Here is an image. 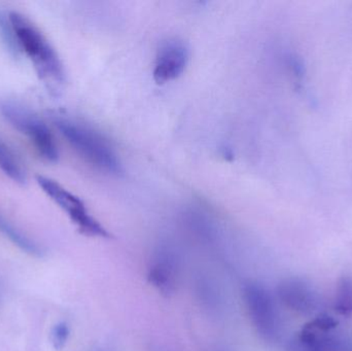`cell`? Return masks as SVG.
Instances as JSON below:
<instances>
[{"label": "cell", "instance_id": "6da1fadb", "mask_svg": "<svg viewBox=\"0 0 352 351\" xmlns=\"http://www.w3.org/2000/svg\"><path fill=\"white\" fill-rule=\"evenodd\" d=\"M8 16L20 51L26 54L41 80L51 89L61 86L65 78L63 64L47 37L23 14L10 12Z\"/></svg>", "mask_w": 352, "mask_h": 351}, {"label": "cell", "instance_id": "7a4b0ae2", "mask_svg": "<svg viewBox=\"0 0 352 351\" xmlns=\"http://www.w3.org/2000/svg\"><path fill=\"white\" fill-rule=\"evenodd\" d=\"M54 125L87 162L111 174L123 172V165L109 140L91 126L65 115H54Z\"/></svg>", "mask_w": 352, "mask_h": 351}, {"label": "cell", "instance_id": "3957f363", "mask_svg": "<svg viewBox=\"0 0 352 351\" xmlns=\"http://www.w3.org/2000/svg\"><path fill=\"white\" fill-rule=\"evenodd\" d=\"M36 181L43 193L67 214L82 234L90 237L109 238V233L94 216H91L86 204L80 198L50 177L38 175Z\"/></svg>", "mask_w": 352, "mask_h": 351}, {"label": "cell", "instance_id": "277c9868", "mask_svg": "<svg viewBox=\"0 0 352 351\" xmlns=\"http://www.w3.org/2000/svg\"><path fill=\"white\" fill-rule=\"evenodd\" d=\"M0 111L4 119L26 135L34 144L35 148L45 160L56 162L58 148L53 134L47 126L36 115L16 103L6 102L0 105Z\"/></svg>", "mask_w": 352, "mask_h": 351}, {"label": "cell", "instance_id": "5b68a950", "mask_svg": "<svg viewBox=\"0 0 352 351\" xmlns=\"http://www.w3.org/2000/svg\"><path fill=\"white\" fill-rule=\"evenodd\" d=\"M244 299L250 317L258 333L266 340H273L278 332V315L270 293L258 284L244 288Z\"/></svg>", "mask_w": 352, "mask_h": 351}, {"label": "cell", "instance_id": "8992f818", "mask_svg": "<svg viewBox=\"0 0 352 351\" xmlns=\"http://www.w3.org/2000/svg\"><path fill=\"white\" fill-rule=\"evenodd\" d=\"M190 61V49L177 38L164 41L157 52L153 76L159 84H167L179 78Z\"/></svg>", "mask_w": 352, "mask_h": 351}, {"label": "cell", "instance_id": "52a82bcc", "mask_svg": "<svg viewBox=\"0 0 352 351\" xmlns=\"http://www.w3.org/2000/svg\"><path fill=\"white\" fill-rule=\"evenodd\" d=\"M277 295L285 306L303 315L314 313L318 307L316 293L305 282L296 278L283 280L277 288Z\"/></svg>", "mask_w": 352, "mask_h": 351}, {"label": "cell", "instance_id": "ba28073f", "mask_svg": "<svg viewBox=\"0 0 352 351\" xmlns=\"http://www.w3.org/2000/svg\"><path fill=\"white\" fill-rule=\"evenodd\" d=\"M148 280L162 294H173L177 280V264L169 249H161L148 269Z\"/></svg>", "mask_w": 352, "mask_h": 351}, {"label": "cell", "instance_id": "9c48e42d", "mask_svg": "<svg viewBox=\"0 0 352 351\" xmlns=\"http://www.w3.org/2000/svg\"><path fill=\"white\" fill-rule=\"evenodd\" d=\"M320 332L304 326L299 335L289 346V351H344L339 342Z\"/></svg>", "mask_w": 352, "mask_h": 351}, {"label": "cell", "instance_id": "30bf717a", "mask_svg": "<svg viewBox=\"0 0 352 351\" xmlns=\"http://www.w3.org/2000/svg\"><path fill=\"white\" fill-rule=\"evenodd\" d=\"M0 170L16 183H26V171L12 148L0 139Z\"/></svg>", "mask_w": 352, "mask_h": 351}, {"label": "cell", "instance_id": "8fae6325", "mask_svg": "<svg viewBox=\"0 0 352 351\" xmlns=\"http://www.w3.org/2000/svg\"><path fill=\"white\" fill-rule=\"evenodd\" d=\"M0 233H2L6 238L10 239L14 245L28 255L36 258L43 257V249L1 216H0Z\"/></svg>", "mask_w": 352, "mask_h": 351}, {"label": "cell", "instance_id": "7c38bea8", "mask_svg": "<svg viewBox=\"0 0 352 351\" xmlns=\"http://www.w3.org/2000/svg\"><path fill=\"white\" fill-rule=\"evenodd\" d=\"M334 309L338 315L349 317L352 315V278H343L339 282L335 297Z\"/></svg>", "mask_w": 352, "mask_h": 351}, {"label": "cell", "instance_id": "4fadbf2b", "mask_svg": "<svg viewBox=\"0 0 352 351\" xmlns=\"http://www.w3.org/2000/svg\"><path fill=\"white\" fill-rule=\"evenodd\" d=\"M0 36L3 39L6 47L16 55L20 51V47L16 41V34H14V28L10 23L8 12L6 14V12H0Z\"/></svg>", "mask_w": 352, "mask_h": 351}, {"label": "cell", "instance_id": "5bb4252c", "mask_svg": "<svg viewBox=\"0 0 352 351\" xmlns=\"http://www.w3.org/2000/svg\"><path fill=\"white\" fill-rule=\"evenodd\" d=\"M69 328L65 323H59L51 332V342L56 350H63L69 338Z\"/></svg>", "mask_w": 352, "mask_h": 351}, {"label": "cell", "instance_id": "9a60e30c", "mask_svg": "<svg viewBox=\"0 0 352 351\" xmlns=\"http://www.w3.org/2000/svg\"><path fill=\"white\" fill-rule=\"evenodd\" d=\"M338 323L330 315H320L307 324L308 327L320 332H331L337 327Z\"/></svg>", "mask_w": 352, "mask_h": 351}, {"label": "cell", "instance_id": "2e32d148", "mask_svg": "<svg viewBox=\"0 0 352 351\" xmlns=\"http://www.w3.org/2000/svg\"><path fill=\"white\" fill-rule=\"evenodd\" d=\"M289 65L293 71L294 76L298 78H303L306 73L305 64L301 58L296 55H291L289 57Z\"/></svg>", "mask_w": 352, "mask_h": 351}, {"label": "cell", "instance_id": "e0dca14e", "mask_svg": "<svg viewBox=\"0 0 352 351\" xmlns=\"http://www.w3.org/2000/svg\"><path fill=\"white\" fill-rule=\"evenodd\" d=\"M217 351H226L225 350H217Z\"/></svg>", "mask_w": 352, "mask_h": 351}]
</instances>
